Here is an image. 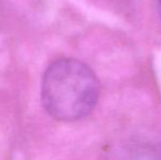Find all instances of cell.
<instances>
[{"label": "cell", "instance_id": "cell-1", "mask_svg": "<svg viewBox=\"0 0 161 160\" xmlns=\"http://www.w3.org/2000/svg\"><path fill=\"white\" fill-rule=\"evenodd\" d=\"M99 93L97 76L90 67L78 59L55 60L43 75V107L58 121L74 122L89 115L96 107Z\"/></svg>", "mask_w": 161, "mask_h": 160}, {"label": "cell", "instance_id": "cell-2", "mask_svg": "<svg viewBox=\"0 0 161 160\" xmlns=\"http://www.w3.org/2000/svg\"><path fill=\"white\" fill-rule=\"evenodd\" d=\"M158 7H159V11L161 13V0H158Z\"/></svg>", "mask_w": 161, "mask_h": 160}]
</instances>
